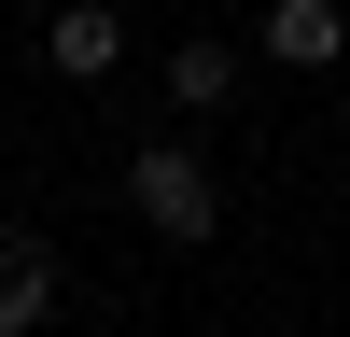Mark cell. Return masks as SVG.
Here are the masks:
<instances>
[{
  "label": "cell",
  "instance_id": "cell-1",
  "mask_svg": "<svg viewBox=\"0 0 350 337\" xmlns=\"http://www.w3.org/2000/svg\"><path fill=\"white\" fill-rule=\"evenodd\" d=\"M126 211L154 225V239H211V225H224V183H211V155L154 140V155H126Z\"/></svg>",
  "mask_w": 350,
  "mask_h": 337
},
{
  "label": "cell",
  "instance_id": "cell-2",
  "mask_svg": "<svg viewBox=\"0 0 350 337\" xmlns=\"http://www.w3.org/2000/svg\"><path fill=\"white\" fill-rule=\"evenodd\" d=\"M42 71L112 84V71H126V14H112V0H56V14H42Z\"/></svg>",
  "mask_w": 350,
  "mask_h": 337
},
{
  "label": "cell",
  "instance_id": "cell-3",
  "mask_svg": "<svg viewBox=\"0 0 350 337\" xmlns=\"http://www.w3.org/2000/svg\"><path fill=\"white\" fill-rule=\"evenodd\" d=\"M267 56H280V71H336V56H350V14H336V0H267Z\"/></svg>",
  "mask_w": 350,
  "mask_h": 337
},
{
  "label": "cell",
  "instance_id": "cell-4",
  "mask_svg": "<svg viewBox=\"0 0 350 337\" xmlns=\"http://www.w3.org/2000/svg\"><path fill=\"white\" fill-rule=\"evenodd\" d=\"M42 309H56V253L0 225V337H42Z\"/></svg>",
  "mask_w": 350,
  "mask_h": 337
},
{
  "label": "cell",
  "instance_id": "cell-5",
  "mask_svg": "<svg viewBox=\"0 0 350 337\" xmlns=\"http://www.w3.org/2000/svg\"><path fill=\"white\" fill-rule=\"evenodd\" d=\"M168 99H183V112H224V99H239V42H168Z\"/></svg>",
  "mask_w": 350,
  "mask_h": 337
}]
</instances>
